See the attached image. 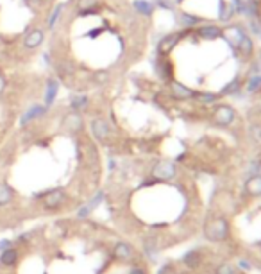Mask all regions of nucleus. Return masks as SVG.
I'll use <instances>...</instances> for the list:
<instances>
[{
	"label": "nucleus",
	"mask_w": 261,
	"mask_h": 274,
	"mask_svg": "<svg viewBox=\"0 0 261 274\" xmlns=\"http://www.w3.org/2000/svg\"><path fill=\"white\" fill-rule=\"evenodd\" d=\"M88 102H89V99L86 95H74L70 100V108H72V111H79V109L86 108Z\"/></svg>",
	"instance_id": "nucleus-14"
},
{
	"label": "nucleus",
	"mask_w": 261,
	"mask_h": 274,
	"mask_svg": "<svg viewBox=\"0 0 261 274\" xmlns=\"http://www.w3.org/2000/svg\"><path fill=\"white\" fill-rule=\"evenodd\" d=\"M63 129L68 133H81L83 131V118L77 111H70V113H66L65 118H63Z\"/></svg>",
	"instance_id": "nucleus-5"
},
{
	"label": "nucleus",
	"mask_w": 261,
	"mask_h": 274,
	"mask_svg": "<svg viewBox=\"0 0 261 274\" xmlns=\"http://www.w3.org/2000/svg\"><path fill=\"white\" fill-rule=\"evenodd\" d=\"M102 201H104V192H98V194L95 195L93 199H89L88 203L84 204L83 208H79V212H77V217H79V219L88 217L89 213L93 212V210L97 208V206H98L100 203H102Z\"/></svg>",
	"instance_id": "nucleus-11"
},
{
	"label": "nucleus",
	"mask_w": 261,
	"mask_h": 274,
	"mask_svg": "<svg viewBox=\"0 0 261 274\" xmlns=\"http://www.w3.org/2000/svg\"><path fill=\"white\" fill-rule=\"evenodd\" d=\"M91 133H93V137L97 138L98 142H106L107 138H109V124L104 120V118H93L91 120Z\"/></svg>",
	"instance_id": "nucleus-7"
},
{
	"label": "nucleus",
	"mask_w": 261,
	"mask_h": 274,
	"mask_svg": "<svg viewBox=\"0 0 261 274\" xmlns=\"http://www.w3.org/2000/svg\"><path fill=\"white\" fill-rule=\"evenodd\" d=\"M111 255L115 260L126 264V262H130L134 258V249H132V246L127 244V242H117V244L113 246Z\"/></svg>",
	"instance_id": "nucleus-3"
},
{
	"label": "nucleus",
	"mask_w": 261,
	"mask_h": 274,
	"mask_svg": "<svg viewBox=\"0 0 261 274\" xmlns=\"http://www.w3.org/2000/svg\"><path fill=\"white\" fill-rule=\"evenodd\" d=\"M245 188H247V192L252 197H260L261 195V176L251 178V180L247 181V184H245Z\"/></svg>",
	"instance_id": "nucleus-13"
},
{
	"label": "nucleus",
	"mask_w": 261,
	"mask_h": 274,
	"mask_svg": "<svg viewBox=\"0 0 261 274\" xmlns=\"http://www.w3.org/2000/svg\"><path fill=\"white\" fill-rule=\"evenodd\" d=\"M42 204L47 212H57V210L65 208L68 203V195L63 188H50L42 195Z\"/></svg>",
	"instance_id": "nucleus-2"
},
{
	"label": "nucleus",
	"mask_w": 261,
	"mask_h": 274,
	"mask_svg": "<svg viewBox=\"0 0 261 274\" xmlns=\"http://www.w3.org/2000/svg\"><path fill=\"white\" fill-rule=\"evenodd\" d=\"M14 201V190L7 183H0V208L9 206Z\"/></svg>",
	"instance_id": "nucleus-12"
},
{
	"label": "nucleus",
	"mask_w": 261,
	"mask_h": 274,
	"mask_svg": "<svg viewBox=\"0 0 261 274\" xmlns=\"http://www.w3.org/2000/svg\"><path fill=\"white\" fill-rule=\"evenodd\" d=\"M43 40H45V31H43V29H40V27L31 29V31L25 34L24 47L29 48V50H34V48H38L40 45H42Z\"/></svg>",
	"instance_id": "nucleus-6"
},
{
	"label": "nucleus",
	"mask_w": 261,
	"mask_h": 274,
	"mask_svg": "<svg viewBox=\"0 0 261 274\" xmlns=\"http://www.w3.org/2000/svg\"><path fill=\"white\" fill-rule=\"evenodd\" d=\"M152 176L159 181H168L175 176V167L170 161H159L156 163V167L152 169Z\"/></svg>",
	"instance_id": "nucleus-4"
},
{
	"label": "nucleus",
	"mask_w": 261,
	"mask_h": 274,
	"mask_svg": "<svg viewBox=\"0 0 261 274\" xmlns=\"http://www.w3.org/2000/svg\"><path fill=\"white\" fill-rule=\"evenodd\" d=\"M184 262L190 265L191 269H193V267H197V265H199V262H201V258H199V253H190V255H186Z\"/></svg>",
	"instance_id": "nucleus-17"
},
{
	"label": "nucleus",
	"mask_w": 261,
	"mask_h": 274,
	"mask_svg": "<svg viewBox=\"0 0 261 274\" xmlns=\"http://www.w3.org/2000/svg\"><path fill=\"white\" fill-rule=\"evenodd\" d=\"M129 274H147V271H145L143 267H138V265H136V267H132V269L129 271Z\"/></svg>",
	"instance_id": "nucleus-21"
},
{
	"label": "nucleus",
	"mask_w": 261,
	"mask_h": 274,
	"mask_svg": "<svg viewBox=\"0 0 261 274\" xmlns=\"http://www.w3.org/2000/svg\"><path fill=\"white\" fill-rule=\"evenodd\" d=\"M20 260V251L16 247H7L0 253V265L2 267H14Z\"/></svg>",
	"instance_id": "nucleus-9"
},
{
	"label": "nucleus",
	"mask_w": 261,
	"mask_h": 274,
	"mask_svg": "<svg viewBox=\"0 0 261 274\" xmlns=\"http://www.w3.org/2000/svg\"><path fill=\"white\" fill-rule=\"evenodd\" d=\"M63 9H65V4L56 5V9L52 11L50 18H48V27H54V25H56V22L59 20V16H61V13H63Z\"/></svg>",
	"instance_id": "nucleus-15"
},
{
	"label": "nucleus",
	"mask_w": 261,
	"mask_h": 274,
	"mask_svg": "<svg viewBox=\"0 0 261 274\" xmlns=\"http://www.w3.org/2000/svg\"><path fill=\"white\" fill-rule=\"evenodd\" d=\"M5 86H7V81H5V76L0 72V95L5 91Z\"/></svg>",
	"instance_id": "nucleus-20"
},
{
	"label": "nucleus",
	"mask_w": 261,
	"mask_h": 274,
	"mask_svg": "<svg viewBox=\"0 0 261 274\" xmlns=\"http://www.w3.org/2000/svg\"><path fill=\"white\" fill-rule=\"evenodd\" d=\"M217 274H234V269L233 265L229 264H220L218 267H217V271H215Z\"/></svg>",
	"instance_id": "nucleus-19"
},
{
	"label": "nucleus",
	"mask_w": 261,
	"mask_h": 274,
	"mask_svg": "<svg viewBox=\"0 0 261 274\" xmlns=\"http://www.w3.org/2000/svg\"><path fill=\"white\" fill-rule=\"evenodd\" d=\"M217 118H218V122L222 124H229L233 120V113H231V109H218V113H217Z\"/></svg>",
	"instance_id": "nucleus-16"
},
{
	"label": "nucleus",
	"mask_w": 261,
	"mask_h": 274,
	"mask_svg": "<svg viewBox=\"0 0 261 274\" xmlns=\"http://www.w3.org/2000/svg\"><path fill=\"white\" fill-rule=\"evenodd\" d=\"M57 93H59V81L57 79H48L45 85V108H52L54 100H56Z\"/></svg>",
	"instance_id": "nucleus-10"
},
{
	"label": "nucleus",
	"mask_w": 261,
	"mask_h": 274,
	"mask_svg": "<svg viewBox=\"0 0 261 274\" xmlns=\"http://www.w3.org/2000/svg\"><path fill=\"white\" fill-rule=\"evenodd\" d=\"M204 235L211 242H222L229 236V222L224 217H213L206 222Z\"/></svg>",
	"instance_id": "nucleus-1"
},
{
	"label": "nucleus",
	"mask_w": 261,
	"mask_h": 274,
	"mask_svg": "<svg viewBox=\"0 0 261 274\" xmlns=\"http://www.w3.org/2000/svg\"><path fill=\"white\" fill-rule=\"evenodd\" d=\"M97 4V0H79V7L84 13H91V7Z\"/></svg>",
	"instance_id": "nucleus-18"
},
{
	"label": "nucleus",
	"mask_w": 261,
	"mask_h": 274,
	"mask_svg": "<svg viewBox=\"0 0 261 274\" xmlns=\"http://www.w3.org/2000/svg\"><path fill=\"white\" fill-rule=\"evenodd\" d=\"M48 109L45 108V106L42 104H33L31 108L25 111L24 115H22V120H20V126H27L29 122H33V120H36V118H42L43 115L47 113Z\"/></svg>",
	"instance_id": "nucleus-8"
}]
</instances>
